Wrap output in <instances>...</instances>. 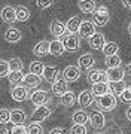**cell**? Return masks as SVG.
I'll return each instance as SVG.
<instances>
[{
	"instance_id": "cell-1",
	"label": "cell",
	"mask_w": 131,
	"mask_h": 134,
	"mask_svg": "<svg viewBox=\"0 0 131 134\" xmlns=\"http://www.w3.org/2000/svg\"><path fill=\"white\" fill-rule=\"evenodd\" d=\"M97 104H98V107H101V109H104V110H113L118 104L116 96L112 94V92H109L106 96L97 98Z\"/></svg>"
},
{
	"instance_id": "cell-2",
	"label": "cell",
	"mask_w": 131,
	"mask_h": 134,
	"mask_svg": "<svg viewBox=\"0 0 131 134\" xmlns=\"http://www.w3.org/2000/svg\"><path fill=\"white\" fill-rule=\"evenodd\" d=\"M94 24L98 25V27H101V25H106L109 23V19H110V15H109V10H107L106 6H100L97 8V10L94 12Z\"/></svg>"
},
{
	"instance_id": "cell-3",
	"label": "cell",
	"mask_w": 131,
	"mask_h": 134,
	"mask_svg": "<svg viewBox=\"0 0 131 134\" xmlns=\"http://www.w3.org/2000/svg\"><path fill=\"white\" fill-rule=\"evenodd\" d=\"M95 64V58L92 54H82L81 57L78 58V67L82 70V72H91L92 67Z\"/></svg>"
},
{
	"instance_id": "cell-4",
	"label": "cell",
	"mask_w": 131,
	"mask_h": 134,
	"mask_svg": "<svg viewBox=\"0 0 131 134\" xmlns=\"http://www.w3.org/2000/svg\"><path fill=\"white\" fill-rule=\"evenodd\" d=\"M49 116H51V109L46 107V106H39V107H36L33 110V113H31V121L33 122H43L45 119H48Z\"/></svg>"
},
{
	"instance_id": "cell-5",
	"label": "cell",
	"mask_w": 131,
	"mask_h": 134,
	"mask_svg": "<svg viewBox=\"0 0 131 134\" xmlns=\"http://www.w3.org/2000/svg\"><path fill=\"white\" fill-rule=\"evenodd\" d=\"M63 43H64V48L66 51H70V52H75L78 51L79 46H81V42H79V37L76 34H66L63 37Z\"/></svg>"
},
{
	"instance_id": "cell-6",
	"label": "cell",
	"mask_w": 131,
	"mask_h": 134,
	"mask_svg": "<svg viewBox=\"0 0 131 134\" xmlns=\"http://www.w3.org/2000/svg\"><path fill=\"white\" fill-rule=\"evenodd\" d=\"M87 79L91 85H97L100 82H109L107 81V73L103 72V70H95V69L91 70V72H88Z\"/></svg>"
},
{
	"instance_id": "cell-7",
	"label": "cell",
	"mask_w": 131,
	"mask_h": 134,
	"mask_svg": "<svg viewBox=\"0 0 131 134\" xmlns=\"http://www.w3.org/2000/svg\"><path fill=\"white\" fill-rule=\"evenodd\" d=\"M89 122H91L92 128L95 130H101L104 125H106V118L103 115L101 112H98V110H92L91 113H89Z\"/></svg>"
},
{
	"instance_id": "cell-8",
	"label": "cell",
	"mask_w": 131,
	"mask_h": 134,
	"mask_svg": "<svg viewBox=\"0 0 131 134\" xmlns=\"http://www.w3.org/2000/svg\"><path fill=\"white\" fill-rule=\"evenodd\" d=\"M51 100L49 98V94L45 90H37V91H34L31 94V101H33V104L36 107H39V106H46V103Z\"/></svg>"
},
{
	"instance_id": "cell-9",
	"label": "cell",
	"mask_w": 131,
	"mask_h": 134,
	"mask_svg": "<svg viewBox=\"0 0 131 134\" xmlns=\"http://www.w3.org/2000/svg\"><path fill=\"white\" fill-rule=\"evenodd\" d=\"M94 34H97L95 24L92 21H83L82 25H81V30H79V36L83 39H91Z\"/></svg>"
},
{
	"instance_id": "cell-10",
	"label": "cell",
	"mask_w": 131,
	"mask_h": 134,
	"mask_svg": "<svg viewBox=\"0 0 131 134\" xmlns=\"http://www.w3.org/2000/svg\"><path fill=\"white\" fill-rule=\"evenodd\" d=\"M63 77L67 82H76L81 77V69L76 66H67L63 70Z\"/></svg>"
},
{
	"instance_id": "cell-11",
	"label": "cell",
	"mask_w": 131,
	"mask_h": 134,
	"mask_svg": "<svg viewBox=\"0 0 131 134\" xmlns=\"http://www.w3.org/2000/svg\"><path fill=\"white\" fill-rule=\"evenodd\" d=\"M107 81L109 83H116V82H122L124 81V76H125V72L124 69L118 67V69H107Z\"/></svg>"
},
{
	"instance_id": "cell-12",
	"label": "cell",
	"mask_w": 131,
	"mask_h": 134,
	"mask_svg": "<svg viewBox=\"0 0 131 134\" xmlns=\"http://www.w3.org/2000/svg\"><path fill=\"white\" fill-rule=\"evenodd\" d=\"M27 121V115L22 109H12L10 110V122L14 124V127L16 125H24V122Z\"/></svg>"
},
{
	"instance_id": "cell-13",
	"label": "cell",
	"mask_w": 131,
	"mask_h": 134,
	"mask_svg": "<svg viewBox=\"0 0 131 134\" xmlns=\"http://www.w3.org/2000/svg\"><path fill=\"white\" fill-rule=\"evenodd\" d=\"M10 96L14 98L15 101H24L29 98V90L25 88V86H14L12 90H10Z\"/></svg>"
},
{
	"instance_id": "cell-14",
	"label": "cell",
	"mask_w": 131,
	"mask_h": 134,
	"mask_svg": "<svg viewBox=\"0 0 131 134\" xmlns=\"http://www.w3.org/2000/svg\"><path fill=\"white\" fill-rule=\"evenodd\" d=\"M91 92L94 94V97H103L106 96V94H109V92H112L110 90V83L109 82H100V83H97V85H92V90Z\"/></svg>"
},
{
	"instance_id": "cell-15",
	"label": "cell",
	"mask_w": 131,
	"mask_h": 134,
	"mask_svg": "<svg viewBox=\"0 0 131 134\" xmlns=\"http://www.w3.org/2000/svg\"><path fill=\"white\" fill-rule=\"evenodd\" d=\"M60 70L57 67H52V66H46L45 67V73H43V79L49 83H55V82L60 79Z\"/></svg>"
},
{
	"instance_id": "cell-16",
	"label": "cell",
	"mask_w": 131,
	"mask_h": 134,
	"mask_svg": "<svg viewBox=\"0 0 131 134\" xmlns=\"http://www.w3.org/2000/svg\"><path fill=\"white\" fill-rule=\"evenodd\" d=\"M49 30H51L52 36H55V37H61V36L64 37V36H66V31H67V27H66L64 23H61V21H58V19H55V21H52V24H51Z\"/></svg>"
},
{
	"instance_id": "cell-17",
	"label": "cell",
	"mask_w": 131,
	"mask_h": 134,
	"mask_svg": "<svg viewBox=\"0 0 131 134\" xmlns=\"http://www.w3.org/2000/svg\"><path fill=\"white\" fill-rule=\"evenodd\" d=\"M69 91H70V90H69L67 81H66V79H58V81L52 85V92L57 97H60V98H61L64 94H67Z\"/></svg>"
},
{
	"instance_id": "cell-18",
	"label": "cell",
	"mask_w": 131,
	"mask_h": 134,
	"mask_svg": "<svg viewBox=\"0 0 131 134\" xmlns=\"http://www.w3.org/2000/svg\"><path fill=\"white\" fill-rule=\"evenodd\" d=\"M2 19L8 24H12L15 21H18L16 19V9L12 8V6H5L2 9Z\"/></svg>"
},
{
	"instance_id": "cell-19",
	"label": "cell",
	"mask_w": 131,
	"mask_h": 134,
	"mask_svg": "<svg viewBox=\"0 0 131 134\" xmlns=\"http://www.w3.org/2000/svg\"><path fill=\"white\" fill-rule=\"evenodd\" d=\"M82 19L79 18V16H72V18L69 19L67 23H66V27H67V31L70 34H76L79 33V30H81V25H82Z\"/></svg>"
},
{
	"instance_id": "cell-20",
	"label": "cell",
	"mask_w": 131,
	"mask_h": 134,
	"mask_svg": "<svg viewBox=\"0 0 131 134\" xmlns=\"http://www.w3.org/2000/svg\"><path fill=\"white\" fill-rule=\"evenodd\" d=\"M64 51H66V48H64L63 40L55 39V40H51L49 42V54H52L55 57H60V55H63Z\"/></svg>"
},
{
	"instance_id": "cell-21",
	"label": "cell",
	"mask_w": 131,
	"mask_h": 134,
	"mask_svg": "<svg viewBox=\"0 0 131 134\" xmlns=\"http://www.w3.org/2000/svg\"><path fill=\"white\" fill-rule=\"evenodd\" d=\"M78 8L83 14H94L97 10V3L94 0H81L78 2Z\"/></svg>"
},
{
	"instance_id": "cell-22",
	"label": "cell",
	"mask_w": 131,
	"mask_h": 134,
	"mask_svg": "<svg viewBox=\"0 0 131 134\" xmlns=\"http://www.w3.org/2000/svg\"><path fill=\"white\" fill-rule=\"evenodd\" d=\"M21 37H22V33H21L18 29H15V27H9V29L5 31V39H6L9 43L20 42Z\"/></svg>"
},
{
	"instance_id": "cell-23",
	"label": "cell",
	"mask_w": 131,
	"mask_h": 134,
	"mask_svg": "<svg viewBox=\"0 0 131 134\" xmlns=\"http://www.w3.org/2000/svg\"><path fill=\"white\" fill-rule=\"evenodd\" d=\"M94 101V94L91 91H82L78 97V103L81 107H88V106L92 104Z\"/></svg>"
},
{
	"instance_id": "cell-24",
	"label": "cell",
	"mask_w": 131,
	"mask_h": 134,
	"mask_svg": "<svg viewBox=\"0 0 131 134\" xmlns=\"http://www.w3.org/2000/svg\"><path fill=\"white\" fill-rule=\"evenodd\" d=\"M89 45H91V48H94V49H103L106 46V39H104V36H103L101 33H97L89 39Z\"/></svg>"
},
{
	"instance_id": "cell-25",
	"label": "cell",
	"mask_w": 131,
	"mask_h": 134,
	"mask_svg": "<svg viewBox=\"0 0 131 134\" xmlns=\"http://www.w3.org/2000/svg\"><path fill=\"white\" fill-rule=\"evenodd\" d=\"M72 119L75 124H79V125H85V122L89 121V115H88L85 110H76L75 113L72 115Z\"/></svg>"
},
{
	"instance_id": "cell-26",
	"label": "cell",
	"mask_w": 131,
	"mask_h": 134,
	"mask_svg": "<svg viewBox=\"0 0 131 134\" xmlns=\"http://www.w3.org/2000/svg\"><path fill=\"white\" fill-rule=\"evenodd\" d=\"M33 52L36 54V55H39V57H43V55L49 54V42L48 40H42V42L36 43Z\"/></svg>"
},
{
	"instance_id": "cell-27",
	"label": "cell",
	"mask_w": 131,
	"mask_h": 134,
	"mask_svg": "<svg viewBox=\"0 0 131 134\" xmlns=\"http://www.w3.org/2000/svg\"><path fill=\"white\" fill-rule=\"evenodd\" d=\"M45 67H46V66H43V63H42V61H33L31 64H30V73L40 77V76H43Z\"/></svg>"
},
{
	"instance_id": "cell-28",
	"label": "cell",
	"mask_w": 131,
	"mask_h": 134,
	"mask_svg": "<svg viewBox=\"0 0 131 134\" xmlns=\"http://www.w3.org/2000/svg\"><path fill=\"white\" fill-rule=\"evenodd\" d=\"M118 51H119V48H118V45L115 42H107L106 46L103 48V54H104L106 57H113V55H118Z\"/></svg>"
},
{
	"instance_id": "cell-29",
	"label": "cell",
	"mask_w": 131,
	"mask_h": 134,
	"mask_svg": "<svg viewBox=\"0 0 131 134\" xmlns=\"http://www.w3.org/2000/svg\"><path fill=\"white\" fill-rule=\"evenodd\" d=\"M75 101H76V97L73 94V91H69L67 94H64L61 98H60V103L64 106V107H72L75 104Z\"/></svg>"
},
{
	"instance_id": "cell-30",
	"label": "cell",
	"mask_w": 131,
	"mask_h": 134,
	"mask_svg": "<svg viewBox=\"0 0 131 134\" xmlns=\"http://www.w3.org/2000/svg\"><path fill=\"white\" fill-rule=\"evenodd\" d=\"M127 88V83L124 81L122 82H116V83H110V90H112V94H115V96H119L121 97L122 94H124V91H125Z\"/></svg>"
},
{
	"instance_id": "cell-31",
	"label": "cell",
	"mask_w": 131,
	"mask_h": 134,
	"mask_svg": "<svg viewBox=\"0 0 131 134\" xmlns=\"http://www.w3.org/2000/svg\"><path fill=\"white\" fill-rule=\"evenodd\" d=\"M29 18H30V10L25 6H18L16 8V19L21 21V23H24Z\"/></svg>"
},
{
	"instance_id": "cell-32",
	"label": "cell",
	"mask_w": 131,
	"mask_h": 134,
	"mask_svg": "<svg viewBox=\"0 0 131 134\" xmlns=\"http://www.w3.org/2000/svg\"><path fill=\"white\" fill-rule=\"evenodd\" d=\"M24 77H25V75H24L22 72H10V75H9V82L18 86L21 82H24Z\"/></svg>"
},
{
	"instance_id": "cell-33",
	"label": "cell",
	"mask_w": 131,
	"mask_h": 134,
	"mask_svg": "<svg viewBox=\"0 0 131 134\" xmlns=\"http://www.w3.org/2000/svg\"><path fill=\"white\" fill-rule=\"evenodd\" d=\"M24 83H25L27 86H39L40 77L36 76V75H31V73H29V75H25V77H24Z\"/></svg>"
},
{
	"instance_id": "cell-34",
	"label": "cell",
	"mask_w": 131,
	"mask_h": 134,
	"mask_svg": "<svg viewBox=\"0 0 131 134\" xmlns=\"http://www.w3.org/2000/svg\"><path fill=\"white\" fill-rule=\"evenodd\" d=\"M106 66L109 69H118V67H121V58H119V55L106 57Z\"/></svg>"
},
{
	"instance_id": "cell-35",
	"label": "cell",
	"mask_w": 131,
	"mask_h": 134,
	"mask_svg": "<svg viewBox=\"0 0 131 134\" xmlns=\"http://www.w3.org/2000/svg\"><path fill=\"white\" fill-rule=\"evenodd\" d=\"M9 67H10V72H22V61H21L20 58H12L9 61Z\"/></svg>"
},
{
	"instance_id": "cell-36",
	"label": "cell",
	"mask_w": 131,
	"mask_h": 134,
	"mask_svg": "<svg viewBox=\"0 0 131 134\" xmlns=\"http://www.w3.org/2000/svg\"><path fill=\"white\" fill-rule=\"evenodd\" d=\"M0 69H2V72H0V76H2V77H6V76H9V75H10L9 61L2 60V61H0Z\"/></svg>"
},
{
	"instance_id": "cell-37",
	"label": "cell",
	"mask_w": 131,
	"mask_h": 134,
	"mask_svg": "<svg viewBox=\"0 0 131 134\" xmlns=\"http://www.w3.org/2000/svg\"><path fill=\"white\" fill-rule=\"evenodd\" d=\"M27 128H29V134H43V128H42V125L36 124V122H31Z\"/></svg>"
},
{
	"instance_id": "cell-38",
	"label": "cell",
	"mask_w": 131,
	"mask_h": 134,
	"mask_svg": "<svg viewBox=\"0 0 131 134\" xmlns=\"http://www.w3.org/2000/svg\"><path fill=\"white\" fill-rule=\"evenodd\" d=\"M87 127L85 125H79V124H73L70 128V134H87Z\"/></svg>"
},
{
	"instance_id": "cell-39",
	"label": "cell",
	"mask_w": 131,
	"mask_h": 134,
	"mask_svg": "<svg viewBox=\"0 0 131 134\" xmlns=\"http://www.w3.org/2000/svg\"><path fill=\"white\" fill-rule=\"evenodd\" d=\"M119 98H121V101H122V103L131 104V85L128 86V88H127L125 91H124V94H122V96L119 97Z\"/></svg>"
},
{
	"instance_id": "cell-40",
	"label": "cell",
	"mask_w": 131,
	"mask_h": 134,
	"mask_svg": "<svg viewBox=\"0 0 131 134\" xmlns=\"http://www.w3.org/2000/svg\"><path fill=\"white\" fill-rule=\"evenodd\" d=\"M0 121H2V124L5 125L6 122H9L10 121V110L8 109H2L0 110Z\"/></svg>"
},
{
	"instance_id": "cell-41",
	"label": "cell",
	"mask_w": 131,
	"mask_h": 134,
	"mask_svg": "<svg viewBox=\"0 0 131 134\" xmlns=\"http://www.w3.org/2000/svg\"><path fill=\"white\" fill-rule=\"evenodd\" d=\"M10 134H29V128L25 125H16L10 130Z\"/></svg>"
},
{
	"instance_id": "cell-42",
	"label": "cell",
	"mask_w": 131,
	"mask_h": 134,
	"mask_svg": "<svg viewBox=\"0 0 131 134\" xmlns=\"http://www.w3.org/2000/svg\"><path fill=\"white\" fill-rule=\"evenodd\" d=\"M52 3H54L52 0H37V2H36V5H37L39 9H46V8H49Z\"/></svg>"
},
{
	"instance_id": "cell-43",
	"label": "cell",
	"mask_w": 131,
	"mask_h": 134,
	"mask_svg": "<svg viewBox=\"0 0 131 134\" xmlns=\"http://www.w3.org/2000/svg\"><path fill=\"white\" fill-rule=\"evenodd\" d=\"M49 134H66L63 128H52L49 131Z\"/></svg>"
},
{
	"instance_id": "cell-44",
	"label": "cell",
	"mask_w": 131,
	"mask_h": 134,
	"mask_svg": "<svg viewBox=\"0 0 131 134\" xmlns=\"http://www.w3.org/2000/svg\"><path fill=\"white\" fill-rule=\"evenodd\" d=\"M122 6L125 9H131V0H122Z\"/></svg>"
},
{
	"instance_id": "cell-45",
	"label": "cell",
	"mask_w": 131,
	"mask_h": 134,
	"mask_svg": "<svg viewBox=\"0 0 131 134\" xmlns=\"http://www.w3.org/2000/svg\"><path fill=\"white\" fill-rule=\"evenodd\" d=\"M125 116H127V119L128 121H131V106L127 109V112H125Z\"/></svg>"
},
{
	"instance_id": "cell-46",
	"label": "cell",
	"mask_w": 131,
	"mask_h": 134,
	"mask_svg": "<svg viewBox=\"0 0 131 134\" xmlns=\"http://www.w3.org/2000/svg\"><path fill=\"white\" fill-rule=\"evenodd\" d=\"M2 134H9V131H8V128H6L5 125L2 127Z\"/></svg>"
},
{
	"instance_id": "cell-47",
	"label": "cell",
	"mask_w": 131,
	"mask_h": 134,
	"mask_svg": "<svg viewBox=\"0 0 131 134\" xmlns=\"http://www.w3.org/2000/svg\"><path fill=\"white\" fill-rule=\"evenodd\" d=\"M127 72H128V75L131 76V63L128 64V66H127Z\"/></svg>"
},
{
	"instance_id": "cell-48",
	"label": "cell",
	"mask_w": 131,
	"mask_h": 134,
	"mask_svg": "<svg viewBox=\"0 0 131 134\" xmlns=\"http://www.w3.org/2000/svg\"><path fill=\"white\" fill-rule=\"evenodd\" d=\"M128 33L131 34V23H130V25H128Z\"/></svg>"
},
{
	"instance_id": "cell-49",
	"label": "cell",
	"mask_w": 131,
	"mask_h": 134,
	"mask_svg": "<svg viewBox=\"0 0 131 134\" xmlns=\"http://www.w3.org/2000/svg\"><path fill=\"white\" fill-rule=\"evenodd\" d=\"M101 134H103V133H101Z\"/></svg>"
}]
</instances>
